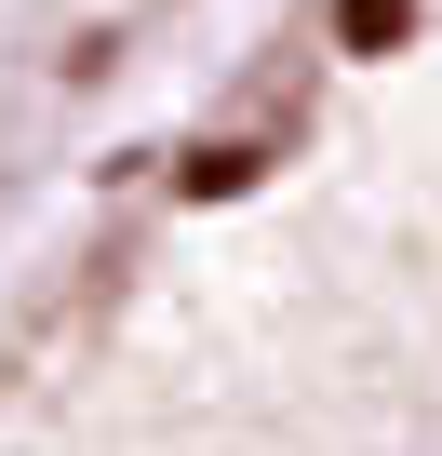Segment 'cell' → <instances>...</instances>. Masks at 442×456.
Listing matches in <instances>:
<instances>
[{
	"instance_id": "obj_1",
	"label": "cell",
	"mask_w": 442,
	"mask_h": 456,
	"mask_svg": "<svg viewBox=\"0 0 442 456\" xmlns=\"http://www.w3.org/2000/svg\"><path fill=\"white\" fill-rule=\"evenodd\" d=\"M415 41V0H335V54H402Z\"/></svg>"
},
{
	"instance_id": "obj_2",
	"label": "cell",
	"mask_w": 442,
	"mask_h": 456,
	"mask_svg": "<svg viewBox=\"0 0 442 456\" xmlns=\"http://www.w3.org/2000/svg\"><path fill=\"white\" fill-rule=\"evenodd\" d=\"M255 175H269V148H201V161H188L174 188H188V201H242Z\"/></svg>"
}]
</instances>
